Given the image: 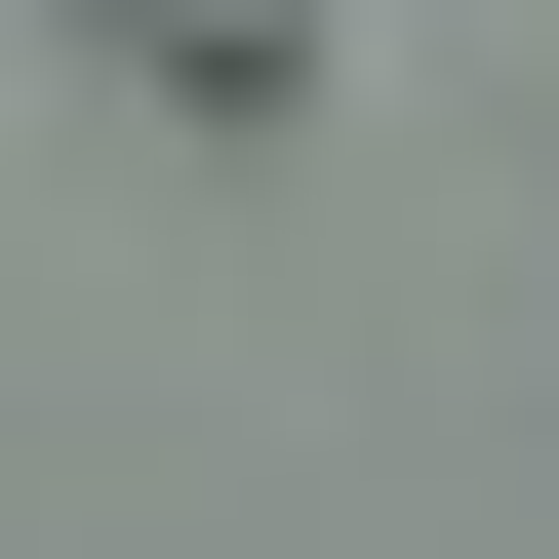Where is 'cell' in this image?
Wrapping results in <instances>:
<instances>
[{"label":"cell","instance_id":"cell-1","mask_svg":"<svg viewBox=\"0 0 559 559\" xmlns=\"http://www.w3.org/2000/svg\"><path fill=\"white\" fill-rule=\"evenodd\" d=\"M160 81L200 120H320V0H160Z\"/></svg>","mask_w":559,"mask_h":559}]
</instances>
